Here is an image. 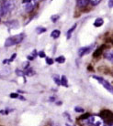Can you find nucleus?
Listing matches in <instances>:
<instances>
[{"mask_svg":"<svg viewBox=\"0 0 113 126\" xmlns=\"http://www.w3.org/2000/svg\"><path fill=\"white\" fill-rule=\"evenodd\" d=\"M24 38H25L24 33H20V34L13 36V37H9L8 38H6V42H5V47H8L15 46L17 44H19V43H21L22 41H23Z\"/></svg>","mask_w":113,"mask_h":126,"instance_id":"1","label":"nucleus"},{"mask_svg":"<svg viewBox=\"0 0 113 126\" xmlns=\"http://www.w3.org/2000/svg\"><path fill=\"white\" fill-rule=\"evenodd\" d=\"M15 7V3L13 0H5L0 6V16H5L7 13L11 12Z\"/></svg>","mask_w":113,"mask_h":126,"instance_id":"2","label":"nucleus"},{"mask_svg":"<svg viewBox=\"0 0 113 126\" xmlns=\"http://www.w3.org/2000/svg\"><path fill=\"white\" fill-rule=\"evenodd\" d=\"M99 117L103 119L108 125H112V111L110 110H102L99 112Z\"/></svg>","mask_w":113,"mask_h":126,"instance_id":"3","label":"nucleus"},{"mask_svg":"<svg viewBox=\"0 0 113 126\" xmlns=\"http://www.w3.org/2000/svg\"><path fill=\"white\" fill-rule=\"evenodd\" d=\"M84 124L85 125H92V126H99L102 124V121H101L100 117L95 116V115H90L87 119L83 120Z\"/></svg>","mask_w":113,"mask_h":126,"instance_id":"4","label":"nucleus"},{"mask_svg":"<svg viewBox=\"0 0 113 126\" xmlns=\"http://www.w3.org/2000/svg\"><path fill=\"white\" fill-rule=\"evenodd\" d=\"M93 79H97V81H99L103 85V87L104 88H106L110 92H111L112 93L113 92V89H112V86H111V84H110V82L108 81V80H106L105 79H103V78H101V77H99V76H93L92 77Z\"/></svg>","mask_w":113,"mask_h":126,"instance_id":"5","label":"nucleus"},{"mask_svg":"<svg viewBox=\"0 0 113 126\" xmlns=\"http://www.w3.org/2000/svg\"><path fill=\"white\" fill-rule=\"evenodd\" d=\"M38 5V0H29L27 3H24V9L26 12H31Z\"/></svg>","mask_w":113,"mask_h":126,"instance_id":"6","label":"nucleus"},{"mask_svg":"<svg viewBox=\"0 0 113 126\" xmlns=\"http://www.w3.org/2000/svg\"><path fill=\"white\" fill-rule=\"evenodd\" d=\"M94 45H91V46H87V47H81L78 51V55L79 57H83V56H85V54H88L91 50V48L93 47Z\"/></svg>","mask_w":113,"mask_h":126,"instance_id":"7","label":"nucleus"},{"mask_svg":"<svg viewBox=\"0 0 113 126\" xmlns=\"http://www.w3.org/2000/svg\"><path fill=\"white\" fill-rule=\"evenodd\" d=\"M104 48H105V45H102L100 47H98L97 49L95 50V52L93 53V57L94 58H99L103 54V50Z\"/></svg>","mask_w":113,"mask_h":126,"instance_id":"8","label":"nucleus"},{"mask_svg":"<svg viewBox=\"0 0 113 126\" xmlns=\"http://www.w3.org/2000/svg\"><path fill=\"white\" fill-rule=\"evenodd\" d=\"M6 25L8 26V28H10V29H18L19 26V23L17 20H10V21L6 22Z\"/></svg>","mask_w":113,"mask_h":126,"instance_id":"9","label":"nucleus"},{"mask_svg":"<svg viewBox=\"0 0 113 126\" xmlns=\"http://www.w3.org/2000/svg\"><path fill=\"white\" fill-rule=\"evenodd\" d=\"M76 27H77V24L75 23V24H74V25L72 26V28L71 29H68V31H67V36H66V38H67V39H70L71 38V37H72V34L73 32L75 31V29H76Z\"/></svg>","mask_w":113,"mask_h":126,"instance_id":"10","label":"nucleus"},{"mask_svg":"<svg viewBox=\"0 0 113 126\" xmlns=\"http://www.w3.org/2000/svg\"><path fill=\"white\" fill-rule=\"evenodd\" d=\"M60 82H61V85L63 86V87H68V83H67V79H66V77L64 75L61 76L60 77Z\"/></svg>","mask_w":113,"mask_h":126,"instance_id":"11","label":"nucleus"},{"mask_svg":"<svg viewBox=\"0 0 113 126\" xmlns=\"http://www.w3.org/2000/svg\"><path fill=\"white\" fill-rule=\"evenodd\" d=\"M88 0H77V6L79 7H85L88 5Z\"/></svg>","mask_w":113,"mask_h":126,"instance_id":"12","label":"nucleus"},{"mask_svg":"<svg viewBox=\"0 0 113 126\" xmlns=\"http://www.w3.org/2000/svg\"><path fill=\"white\" fill-rule=\"evenodd\" d=\"M103 23H104V20L102 18H97L95 20L94 26L96 28H99V27H101V26L103 25Z\"/></svg>","mask_w":113,"mask_h":126,"instance_id":"13","label":"nucleus"},{"mask_svg":"<svg viewBox=\"0 0 113 126\" xmlns=\"http://www.w3.org/2000/svg\"><path fill=\"white\" fill-rule=\"evenodd\" d=\"M60 35H61V32H60V30H58V29H55V30H54V31L51 33V37L53 38H58L60 37Z\"/></svg>","mask_w":113,"mask_h":126,"instance_id":"14","label":"nucleus"},{"mask_svg":"<svg viewBox=\"0 0 113 126\" xmlns=\"http://www.w3.org/2000/svg\"><path fill=\"white\" fill-rule=\"evenodd\" d=\"M104 56H105V58L107 59V60H109L110 61H112L113 60V54L111 51H109V52H106V53L104 54Z\"/></svg>","mask_w":113,"mask_h":126,"instance_id":"15","label":"nucleus"},{"mask_svg":"<svg viewBox=\"0 0 113 126\" xmlns=\"http://www.w3.org/2000/svg\"><path fill=\"white\" fill-rule=\"evenodd\" d=\"M55 61L58 63H60V64H62V63H64L65 62V58L63 57V56H60V57H57L56 59H55Z\"/></svg>","mask_w":113,"mask_h":126,"instance_id":"16","label":"nucleus"},{"mask_svg":"<svg viewBox=\"0 0 113 126\" xmlns=\"http://www.w3.org/2000/svg\"><path fill=\"white\" fill-rule=\"evenodd\" d=\"M47 29H45V28H42V27H38L37 29H36V32H37L38 34H42L44 32H46Z\"/></svg>","mask_w":113,"mask_h":126,"instance_id":"17","label":"nucleus"},{"mask_svg":"<svg viewBox=\"0 0 113 126\" xmlns=\"http://www.w3.org/2000/svg\"><path fill=\"white\" fill-rule=\"evenodd\" d=\"M24 74H26L27 76H29V77H30V76H33V75H34V74H35V71L32 69H27V70H26L25 72H24Z\"/></svg>","mask_w":113,"mask_h":126,"instance_id":"18","label":"nucleus"},{"mask_svg":"<svg viewBox=\"0 0 113 126\" xmlns=\"http://www.w3.org/2000/svg\"><path fill=\"white\" fill-rule=\"evenodd\" d=\"M53 79H54V82L56 83L57 85H58V86L61 85V82H60V77H59V76H58V75H54V76H53Z\"/></svg>","mask_w":113,"mask_h":126,"instance_id":"19","label":"nucleus"},{"mask_svg":"<svg viewBox=\"0 0 113 126\" xmlns=\"http://www.w3.org/2000/svg\"><path fill=\"white\" fill-rule=\"evenodd\" d=\"M101 1H102V0H88V2H89V3L91 4L92 6H97V5H98V4L100 3Z\"/></svg>","mask_w":113,"mask_h":126,"instance_id":"20","label":"nucleus"},{"mask_svg":"<svg viewBox=\"0 0 113 126\" xmlns=\"http://www.w3.org/2000/svg\"><path fill=\"white\" fill-rule=\"evenodd\" d=\"M59 18H60L59 15H54V16H51V20H52V21H53L54 23L57 22V20H59Z\"/></svg>","mask_w":113,"mask_h":126,"instance_id":"21","label":"nucleus"},{"mask_svg":"<svg viewBox=\"0 0 113 126\" xmlns=\"http://www.w3.org/2000/svg\"><path fill=\"white\" fill-rule=\"evenodd\" d=\"M75 112H78V113H83L85 110H84V108H81V107H75Z\"/></svg>","mask_w":113,"mask_h":126,"instance_id":"22","label":"nucleus"},{"mask_svg":"<svg viewBox=\"0 0 113 126\" xmlns=\"http://www.w3.org/2000/svg\"><path fill=\"white\" fill-rule=\"evenodd\" d=\"M46 58V63H47L48 65H53L54 62V60H53V59H51V58L49 57H45Z\"/></svg>","mask_w":113,"mask_h":126,"instance_id":"23","label":"nucleus"},{"mask_svg":"<svg viewBox=\"0 0 113 126\" xmlns=\"http://www.w3.org/2000/svg\"><path fill=\"white\" fill-rule=\"evenodd\" d=\"M13 110H0V114H2V115H6V114H8V112H10V111H12Z\"/></svg>","mask_w":113,"mask_h":126,"instance_id":"24","label":"nucleus"},{"mask_svg":"<svg viewBox=\"0 0 113 126\" xmlns=\"http://www.w3.org/2000/svg\"><path fill=\"white\" fill-rule=\"evenodd\" d=\"M90 116V113H85V114H83L81 117H80V120H85V119H87L88 117Z\"/></svg>","mask_w":113,"mask_h":126,"instance_id":"25","label":"nucleus"},{"mask_svg":"<svg viewBox=\"0 0 113 126\" xmlns=\"http://www.w3.org/2000/svg\"><path fill=\"white\" fill-rule=\"evenodd\" d=\"M37 54H38V56H39L40 58H45V57H46V55H45V53H44L43 51H39Z\"/></svg>","mask_w":113,"mask_h":126,"instance_id":"26","label":"nucleus"},{"mask_svg":"<svg viewBox=\"0 0 113 126\" xmlns=\"http://www.w3.org/2000/svg\"><path fill=\"white\" fill-rule=\"evenodd\" d=\"M16 74L18 76H24V71H21L20 69H16Z\"/></svg>","mask_w":113,"mask_h":126,"instance_id":"27","label":"nucleus"},{"mask_svg":"<svg viewBox=\"0 0 113 126\" xmlns=\"http://www.w3.org/2000/svg\"><path fill=\"white\" fill-rule=\"evenodd\" d=\"M19 95L18 94V93H11V94L9 95L10 98H12V99H17V98H19Z\"/></svg>","mask_w":113,"mask_h":126,"instance_id":"28","label":"nucleus"},{"mask_svg":"<svg viewBox=\"0 0 113 126\" xmlns=\"http://www.w3.org/2000/svg\"><path fill=\"white\" fill-rule=\"evenodd\" d=\"M16 57H17V54H16V53H14V54L12 55V57H11V58L9 59V60H8V62H12L13 60H14L15 59H16Z\"/></svg>","mask_w":113,"mask_h":126,"instance_id":"29","label":"nucleus"},{"mask_svg":"<svg viewBox=\"0 0 113 126\" xmlns=\"http://www.w3.org/2000/svg\"><path fill=\"white\" fill-rule=\"evenodd\" d=\"M28 66H29V64H28V61H27V62H24V63H23V68H24V69H28Z\"/></svg>","mask_w":113,"mask_h":126,"instance_id":"30","label":"nucleus"},{"mask_svg":"<svg viewBox=\"0 0 113 126\" xmlns=\"http://www.w3.org/2000/svg\"><path fill=\"white\" fill-rule=\"evenodd\" d=\"M112 6H113V0H110L109 1V7L112 8Z\"/></svg>","mask_w":113,"mask_h":126,"instance_id":"31","label":"nucleus"},{"mask_svg":"<svg viewBox=\"0 0 113 126\" xmlns=\"http://www.w3.org/2000/svg\"><path fill=\"white\" fill-rule=\"evenodd\" d=\"M64 116H65L66 118H67V119H69L70 122H72V119H71V117H70V114H69V113L67 114L66 112H64Z\"/></svg>","mask_w":113,"mask_h":126,"instance_id":"32","label":"nucleus"},{"mask_svg":"<svg viewBox=\"0 0 113 126\" xmlns=\"http://www.w3.org/2000/svg\"><path fill=\"white\" fill-rule=\"evenodd\" d=\"M28 60H34V58L32 57L31 55H28Z\"/></svg>","mask_w":113,"mask_h":126,"instance_id":"33","label":"nucleus"},{"mask_svg":"<svg viewBox=\"0 0 113 126\" xmlns=\"http://www.w3.org/2000/svg\"><path fill=\"white\" fill-rule=\"evenodd\" d=\"M19 99H20L21 101H26V99L24 97H22V96H19Z\"/></svg>","mask_w":113,"mask_h":126,"instance_id":"34","label":"nucleus"},{"mask_svg":"<svg viewBox=\"0 0 113 126\" xmlns=\"http://www.w3.org/2000/svg\"><path fill=\"white\" fill-rule=\"evenodd\" d=\"M50 101H55V97H51L50 98Z\"/></svg>","mask_w":113,"mask_h":126,"instance_id":"35","label":"nucleus"},{"mask_svg":"<svg viewBox=\"0 0 113 126\" xmlns=\"http://www.w3.org/2000/svg\"><path fill=\"white\" fill-rule=\"evenodd\" d=\"M62 103H63L62 101H58V102H57V105H62Z\"/></svg>","mask_w":113,"mask_h":126,"instance_id":"36","label":"nucleus"},{"mask_svg":"<svg viewBox=\"0 0 113 126\" xmlns=\"http://www.w3.org/2000/svg\"><path fill=\"white\" fill-rule=\"evenodd\" d=\"M28 1H29V0H22V2H23V4H24V3H27Z\"/></svg>","mask_w":113,"mask_h":126,"instance_id":"37","label":"nucleus"}]
</instances>
